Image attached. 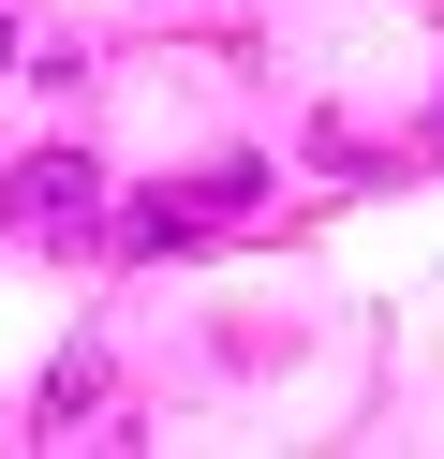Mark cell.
I'll return each mask as SVG.
<instances>
[{"instance_id":"obj_2","label":"cell","mask_w":444,"mask_h":459,"mask_svg":"<svg viewBox=\"0 0 444 459\" xmlns=\"http://www.w3.org/2000/svg\"><path fill=\"white\" fill-rule=\"evenodd\" d=\"M252 193H266L252 163H207L193 193H148V208H118L104 238H118V252H193V238H222V222H252Z\"/></svg>"},{"instance_id":"obj_1","label":"cell","mask_w":444,"mask_h":459,"mask_svg":"<svg viewBox=\"0 0 444 459\" xmlns=\"http://www.w3.org/2000/svg\"><path fill=\"white\" fill-rule=\"evenodd\" d=\"M0 222H15V238H45V252H89L104 238V163H74V149H30L15 178H0Z\"/></svg>"}]
</instances>
